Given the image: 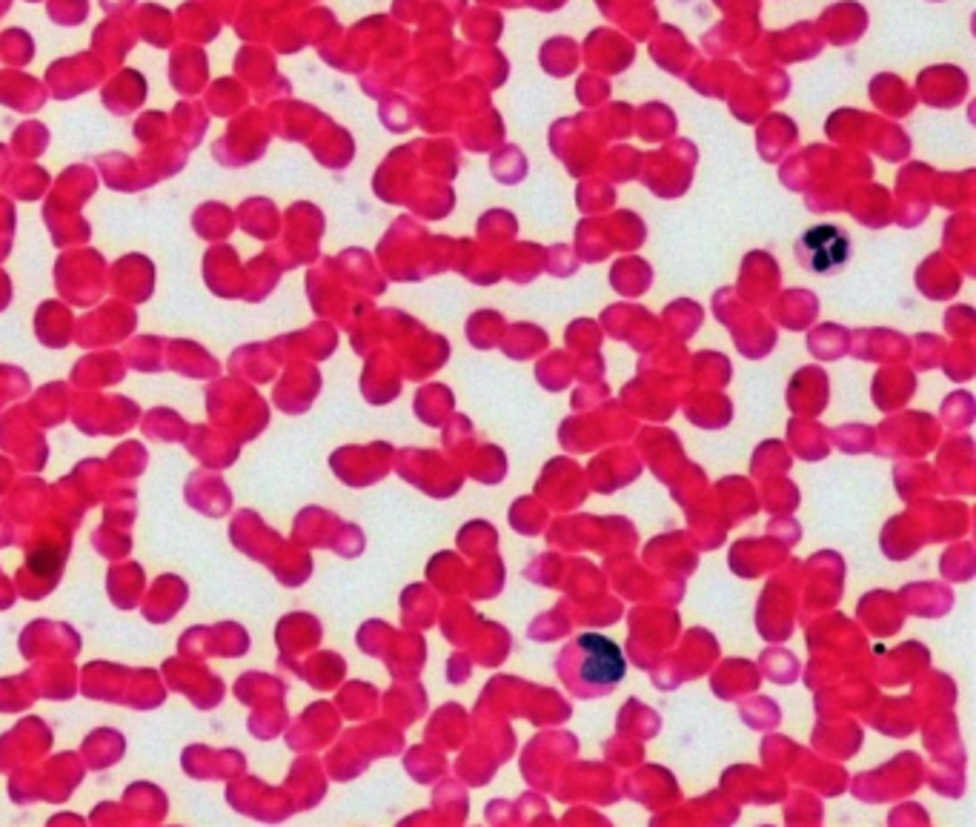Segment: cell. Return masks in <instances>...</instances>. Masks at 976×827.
I'll use <instances>...</instances> for the list:
<instances>
[{
  "mask_svg": "<svg viewBox=\"0 0 976 827\" xmlns=\"http://www.w3.org/2000/svg\"><path fill=\"white\" fill-rule=\"evenodd\" d=\"M628 676V659L614 639L601 633L576 635L559 653V678L578 699H599L614 693Z\"/></svg>",
  "mask_w": 976,
  "mask_h": 827,
  "instance_id": "1",
  "label": "cell"
},
{
  "mask_svg": "<svg viewBox=\"0 0 976 827\" xmlns=\"http://www.w3.org/2000/svg\"><path fill=\"white\" fill-rule=\"evenodd\" d=\"M799 252H802V261H805L807 270L831 272L848 261L850 241L842 229L825 224V227L807 229L802 241H799Z\"/></svg>",
  "mask_w": 976,
  "mask_h": 827,
  "instance_id": "2",
  "label": "cell"
}]
</instances>
